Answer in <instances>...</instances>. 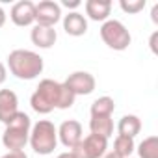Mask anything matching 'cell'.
Masks as SVG:
<instances>
[{
  "label": "cell",
  "instance_id": "cell-1",
  "mask_svg": "<svg viewBox=\"0 0 158 158\" xmlns=\"http://www.w3.org/2000/svg\"><path fill=\"white\" fill-rule=\"evenodd\" d=\"M8 67L10 73L19 78V80H34L43 73V58L32 50H24V48H17L13 52H10L8 56Z\"/></svg>",
  "mask_w": 158,
  "mask_h": 158
},
{
  "label": "cell",
  "instance_id": "cell-2",
  "mask_svg": "<svg viewBox=\"0 0 158 158\" xmlns=\"http://www.w3.org/2000/svg\"><path fill=\"white\" fill-rule=\"evenodd\" d=\"M32 121L24 112H17L6 125V130L2 134V143L10 151H23L30 138Z\"/></svg>",
  "mask_w": 158,
  "mask_h": 158
},
{
  "label": "cell",
  "instance_id": "cell-3",
  "mask_svg": "<svg viewBox=\"0 0 158 158\" xmlns=\"http://www.w3.org/2000/svg\"><path fill=\"white\" fill-rule=\"evenodd\" d=\"M28 143L32 145V149L37 154H50L54 152L56 145H58V128L54 127L52 121L48 119H41L37 121L32 128H30V138Z\"/></svg>",
  "mask_w": 158,
  "mask_h": 158
},
{
  "label": "cell",
  "instance_id": "cell-4",
  "mask_svg": "<svg viewBox=\"0 0 158 158\" xmlns=\"http://www.w3.org/2000/svg\"><path fill=\"white\" fill-rule=\"evenodd\" d=\"M60 93H61V84L60 82L50 80V78L41 80L39 86H37V89L30 97L32 110L37 112V114H43V115L45 114H50L54 108H58Z\"/></svg>",
  "mask_w": 158,
  "mask_h": 158
},
{
  "label": "cell",
  "instance_id": "cell-5",
  "mask_svg": "<svg viewBox=\"0 0 158 158\" xmlns=\"http://www.w3.org/2000/svg\"><path fill=\"white\" fill-rule=\"evenodd\" d=\"M101 37H102L104 45L110 47L112 50H127L130 41H132L130 32L127 30V26L121 21H115V19H108V21L102 23Z\"/></svg>",
  "mask_w": 158,
  "mask_h": 158
},
{
  "label": "cell",
  "instance_id": "cell-6",
  "mask_svg": "<svg viewBox=\"0 0 158 158\" xmlns=\"http://www.w3.org/2000/svg\"><path fill=\"white\" fill-rule=\"evenodd\" d=\"M106 149H108V139L89 134V136L82 138L69 152L74 158H102L106 154Z\"/></svg>",
  "mask_w": 158,
  "mask_h": 158
},
{
  "label": "cell",
  "instance_id": "cell-7",
  "mask_svg": "<svg viewBox=\"0 0 158 158\" xmlns=\"http://www.w3.org/2000/svg\"><path fill=\"white\" fill-rule=\"evenodd\" d=\"M65 88L73 91V95H89L95 91V76L88 71H74L73 74L67 76V80L63 82Z\"/></svg>",
  "mask_w": 158,
  "mask_h": 158
},
{
  "label": "cell",
  "instance_id": "cell-8",
  "mask_svg": "<svg viewBox=\"0 0 158 158\" xmlns=\"http://www.w3.org/2000/svg\"><path fill=\"white\" fill-rule=\"evenodd\" d=\"M61 19V6L54 0H43L35 4V24L54 28Z\"/></svg>",
  "mask_w": 158,
  "mask_h": 158
},
{
  "label": "cell",
  "instance_id": "cell-9",
  "mask_svg": "<svg viewBox=\"0 0 158 158\" xmlns=\"http://www.w3.org/2000/svg\"><path fill=\"white\" fill-rule=\"evenodd\" d=\"M10 19L13 21L15 26H30L35 23V4L30 0H21V2L13 4L11 11H10Z\"/></svg>",
  "mask_w": 158,
  "mask_h": 158
},
{
  "label": "cell",
  "instance_id": "cell-10",
  "mask_svg": "<svg viewBox=\"0 0 158 158\" xmlns=\"http://www.w3.org/2000/svg\"><path fill=\"white\" fill-rule=\"evenodd\" d=\"M58 139L61 141L63 147L73 149L78 141L82 139V125L76 119H67L60 125L58 128Z\"/></svg>",
  "mask_w": 158,
  "mask_h": 158
},
{
  "label": "cell",
  "instance_id": "cell-11",
  "mask_svg": "<svg viewBox=\"0 0 158 158\" xmlns=\"http://www.w3.org/2000/svg\"><path fill=\"white\" fill-rule=\"evenodd\" d=\"M19 112V99L11 89H0V123L8 125V121Z\"/></svg>",
  "mask_w": 158,
  "mask_h": 158
},
{
  "label": "cell",
  "instance_id": "cell-12",
  "mask_svg": "<svg viewBox=\"0 0 158 158\" xmlns=\"http://www.w3.org/2000/svg\"><path fill=\"white\" fill-rule=\"evenodd\" d=\"M63 30L67 35H73V37H80L88 32V21L82 13L78 11H69L65 17H63Z\"/></svg>",
  "mask_w": 158,
  "mask_h": 158
},
{
  "label": "cell",
  "instance_id": "cell-13",
  "mask_svg": "<svg viewBox=\"0 0 158 158\" xmlns=\"http://www.w3.org/2000/svg\"><path fill=\"white\" fill-rule=\"evenodd\" d=\"M30 39H32V43H34L35 47H39V48H50V47L56 43L58 34H56V30L50 28V26H39V24H35V26L32 28V32H30Z\"/></svg>",
  "mask_w": 158,
  "mask_h": 158
},
{
  "label": "cell",
  "instance_id": "cell-14",
  "mask_svg": "<svg viewBox=\"0 0 158 158\" xmlns=\"http://www.w3.org/2000/svg\"><path fill=\"white\" fill-rule=\"evenodd\" d=\"M110 11H112V2L110 0H88L86 2V15L91 21L104 23V21H108Z\"/></svg>",
  "mask_w": 158,
  "mask_h": 158
},
{
  "label": "cell",
  "instance_id": "cell-15",
  "mask_svg": "<svg viewBox=\"0 0 158 158\" xmlns=\"http://www.w3.org/2000/svg\"><path fill=\"white\" fill-rule=\"evenodd\" d=\"M117 130H119V136H128V138H136L141 130V119L138 115H123L117 123Z\"/></svg>",
  "mask_w": 158,
  "mask_h": 158
},
{
  "label": "cell",
  "instance_id": "cell-16",
  "mask_svg": "<svg viewBox=\"0 0 158 158\" xmlns=\"http://www.w3.org/2000/svg\"><path fill=\"white\" fill-rule=\"evenodd\" d=\"M89 130H91V134L108 139L114 134V119H112V115H108V117H91Z\"/></svg>",
  "mask_w": 158,
  "mask_h": 158
},
{
  "label": "cell",
  "instance_id": "cell-17",
  "mask_svg": "<svg viewBox=\"0 0 158 158\" xmlns=\"http://www.w3.org/2000/svg\"><path fill=\"white\" fill-rule=\"evenodd\" d=\"M115 110V102L112 97H99L97 101H93L89 112H91V117H108L112 115Z\"/></svg>",
  "mask_w": 158,
  "mask_h": 158
},
{
  "label": "cell",
  "instance_id": "cell-18",
  "mask_svg": "<svg viewBox=\"0 0 158 158\" xmlns=\"http://www.w3.org/2000/svg\"><path fill=\"white\" fill-rule=\"evenodd\" d=\"M134 151H136L134 138H128V136H117L115 138V141H114V152L119 158H130V154Z\"/></svg>",
  "mask_w": 158,
  "mask_h": 158
},
{
  "label": "cell",
  "instance_id": "cell-19",
  "mask_svg": "<svg viewBox=\"0 0 158 158\" xmlns=\"http://www.w3.org/2000/svg\"><path fill=\"white\" fill-rule=\"evenodd\" d=\"M139 158H158V136H149L138 145Z\"/></svg>",
  "mask_w": 158,
  "mask_h": 158
},
{
  "label": "cell",
  "instance_id": "cell-20",
  "mask_svg": "<svg viewBox=\"0 0 158 158\" xmlns=\"http://www.w3.org/2000/svg\"><path fill=\"white\" fill-rule=\"evenodd\" d=\"M145 0H121L119 2V8L125 11V13H130V15H134V13H139L143 8H145Z\"/></svg>",
  "mask_w": 158,
  "mask_h": 158
},
{
  "label": "cell",
  "instance_id": "cell-21",
  "mask_svg": "<svg viewBox=\"0 0 158 158\" xmlns=\"http://www.w3.org/2000/svg\"><path fill=\"white\" fill-rule=\"evenodd\" d=\"M74 95L69 88H65V84H61V93H60V102H58V110H67L74 104Z\"/></svg>",
  "mask_w": 158,
  "mask_h": 158
},
{
  "label": "cell",
  "instance_id": "cell-22",
  "mask_svg": "<svg viewBox=\"0 0 158 158\" xmlns=\"http://www.w3.org/2000/svg\"><path fill=\"white\" fill-rule=\"evenodd\" d=\"M0 158H28L24 151H8L4 156H0Z\"/></svg>",
  "mask_w": 158,
  "mask_h": 158
},
{
  "label": "cell",
  "instance_id": "cell-23",
  "mask_svg": "<svg viewBox=\"0 0 158 158\" xmlns=\"http://www.w3.org/2000/svg\"><path fill=\"white\" fill-rule=\"evenodd\" d=\"M156 39H158V32H152V35H151V41H149L152 54H158V48H156Z\"/></svg>",
  "mask_w": 158,
  "mask_h": 158
},
{
  "label": "cell",
  "instance_id": "cell-24",
  "mask_svg": "<svg viewBox=\"0 0 158 158\" xmlns=\"http://www.w3.org/2000/svg\"><path fill=\"white\" fill-rule=\"evenodd\" d=\"M6 78H8V71H6V65L0 61V86H2L6 82Z\"/></svg>",
  "mask_w": 158,
  "mask_h": 158
},
{
  "label": "cell",
  "instance_id": "cell-25",
  "mask_svg": "<svg viewBox=\"0 0 158 158\" xmlns=\"http://www.w3.org/2000/svg\"><path fill=\"white\" fill-rule=\"evenodd\" d=\"M61 6H65V8H69V10H74V8L80 6V2H78V0H73V2H69V0H63Z\"/></svg>",
  "mask_w": 158,
  "mask_h": 158
},
{
  "label": "cell",
  "instance_id": "cell-26",
  "mask_svg": "<svg viewBox=\"0 0 158 158\" xmlns=\"http://www.w3.org/2000/svg\"><path fill=\"white\" fill-rule=\"evenodd\" d=\"M151 19H152L154 24H158V4L152 6V10H151Z\"/></svg>",
  "mask_w": 158,
  "mask_h": 158
},
{
  "label": "cell",
  "instance_id": "cell-27",
  "mask_svg": "<svg viewBox=\"0 0 158 158\" xmlns=\"http://www.w3.org/2000/svg\"><path fill=\"white\" fill-rule=\"evenodd\" d=\"M6 24V11L2 10V6H0V28H2Z\"/></svg>",
  "mask_w": 158,
  "mask_h": 158
},
{
  "label": "cell",
  "instance_id": "cell-28",
  "mask_svg": "<svg viewBox=\"0 0 158 158\" xmlns=\"http://www.w3.org/2000/svg\"><path fill=\"white\" fill-rule=\"evenodd\" d=\"M102 158H119V156H117V154H115V152L112 151V152H106V154H104Z\"/></svg>",
  "mask_w": 158,
  "mask_h": 158
},
{
  "label": "cell",
  "instance_id": "cell-29",
  "mask_svg": "<svg viewBox=\"0 0 158 158\" xmlns=\"http://www.w3.org/2000/svg\"><path fill=\"white\" fill-rule=\"evenodd\" d=\"M58 158H74L71 152H61V154H58Z\"/></svg>",
  "mask_w": 158,
  "mask_h": 158
},
{
  "label": "cell",
  "instance_id": "cell-30",
  "mask_svg": "<svg viewBox=\"0 0 158 158\" xmlns=\"http://www.w3.org/2000/svg\"><path fill=\"white\" fill-rule=\"evenodd\" d=\"M130 158H132V156H130Z\"/></svg>",
  "mask_w": 158,
  "mask_h": 158
}]
</instances>
